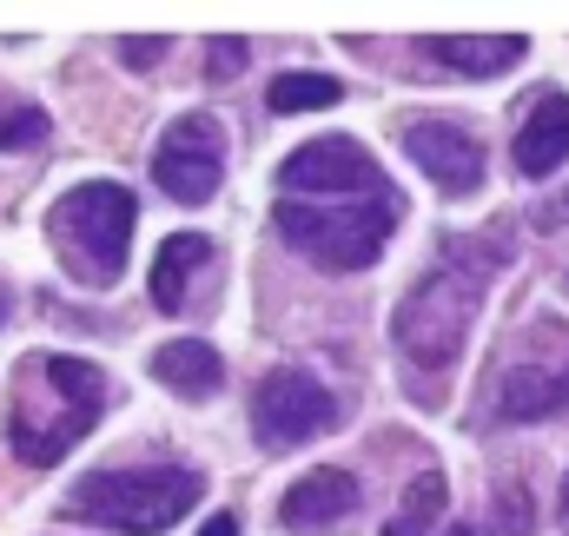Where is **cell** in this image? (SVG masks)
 Listing matches in <instances>:
<instances>
[{"label":"cell","mask_w":569,"mask_h":536,"mask_svg":"<svg viewBox=\"0 0 569 536\" xmlns=\"http://www.w3.org/2000/svg\"><path fill=\"white\" fill-rule=\"evenodd\" d=\"M107 410V371L87 358H60V351H33L13 371V410H7V444L20 464L47 470L60 464Z\"/></svg>","instance_id":"obj_1"},{"label":"cell","mask_w":569,"mask_h":536,"mask_svg":"<svg viewBox=\"0 0 569 536\" xmlns=\"http://www.w3.org/2000/svg\"><path fill=\"white\" fill-rule=\"evenodd\" d=\"M199 497H206V484L192 470H172V464H152V470H93V477L73 484L67 517L120 530V536H159V530H172Z\"/></svg>","instance_id":"obj_2"},{"label":"cell","mask_w":569,"mask_h":536,"mask_svg":"<svg viewBox=\"0 0 569 536\" xmlns=\"http://www.w3.org/2000/svg\"><path fill=\"white\" fill-rule=\"evenodd\" d=\"M272 226L284 232L291 252H305L311 266L325 271H365L391 226H398V199L391 192H371V199H279L272 206Z\"/></svg>","instance_id":"obj_3"},{"label":"cell","mask_w":569,"mask_h":536,"mask_svg":"<svg viewBox=\"0 0 569 536\" xmlns=\"http://www.w3.org/2000/svg\"><path fill=\"white\" fill-rule=\"evenodd\" d=\"M133 219H140L133 192L113 179H93V186H73L47 212V239L80 285H113L127 271V252H133Z\"/></svg>","instance_id":"obj_4"},{"label":"cell","mask_w":569,"mask_h":536,"mask_svg":"<svg viewBox=\"0 0 569 536\" xmlns=\"http://www.w3.org/2000/svg\"><path fill=\"white\" fill-rule=\"evenodd\" d=\"M477 305H483V278H477V271L437 266L425 285L398 305V318H391L398 358H405V365H418V371H443V365L463 351Z\"/></svg>","instance_id":"obj_5"},{"label":"cell","mask_w":569,"mask_h":536,"mask_svg":"<svg viewBox=\"0 0 569 536\" xmlns=\"http://www.w3.org/2000/svg\"><path fill=\"white\" fill-rule=\"evenodd\" d=\"M152 179H159L166 199L206 206V199L219 192V179H226V127H219L212 113L172 120L166 139H159V152H152Z\"/></svg>","instance_id":"obj_6"},{"label":"cell","mask_w":569,"mask_h":536,"mask_svg":"<svg viewBox=\"0 0 569 536\" xmlns=\"http://www.w3.org/2000/svg\"><path fill=\"white\" fill-rule=\"evenodd\" d=\"M279 186L284 199H371V192H391L378 159L358 146V139H311L298 146L291 159L279 166Z\"/></svg>","instance_id":"obj_7"},{"label":"cell","mask_w":569,"mask_h":536,"mask_svg":"<svg viewBox=\"0 0 569 536\" xmlns=\"http://www.w3.org/2000/svg\"><path fill=\"white\" fill-rule=\"evenodd\" d=\"M331 424H338V398L311 371H272L252 398V430H259L266 450H291V444H305Z\"/></svg>","instance_id":"obj_8"},{"label":"cell","mask_w":569,"mask_h":536,"mask_svg":"<svg viewBox=\"0 0 569 536\" xmlns=\"http://www.w3.org/2000/svg\"><path fill=\"white\" fill-rule=\"evenodd\" d=\"M405 152L425 166V179L437 192H450V199H463V192L483 186V146L457 120H411L405 127Z\"/></svg>","instance_id":"obj_9"},{"label":"cell","mask_w":569,"mask_h":536,"mask_svg":"<svg viewBox=\"0 0 569 536\" xmlns=\"http://www.w3.org/2000/svg\"><path fill=\"white\" fill-rule=\"evenodd\" d=\"M358 510V477L351 470H311L284 490L279 504V524L284 530H331Z\"/></svg>","instance_id":"obj_10"},{"label":"cell","mask_w":569,"mask_h":536,"mask_svg":"<svg viewBox=\"0 0 569 536\" xmlns=\"http://www.w3.org/2000/svg\"><path fill=\"white\" fill-rule=\"evenodd\" d=\"M563 159H569V93H543V100L523 113L517 172H523V179H550Z\"/></svg>","instance_id":"obj_11"},{"label":"cell","mask_w":569,"mask_h":536,"mask_svg":"<svg viewBox=\"0 0 569 536\" xmlns=\"http://www.w3.org/2000/svg\"><path fill=\"white\" fill-rule=\"evenodd\" d=\"M425 60L450 67V73H470V80H490V73L523 60V40L517 33H430Z\"/></svg>","instance_id":"obj_12"},{"label":"cell","mask_w":569,"mask_h":536,"mask_svg":"<svg viewBox=\"0 0 569 536\" xmlns=\"http://www.w3.org/2000/svg\"><path fill=\"white\" fill-rule=\"evenodd\" d=\"M152 378L172 385V391H186V398H212L226 385V358L206 338H172V345L152 351Z\"/></svg>","instance_id":"obj_13"},{"label":"cell","mask_w":569,"mask_h":536,"mask_svg":"<svg viewBox=\"0 0 569 536\" xmlns=\"http://www.w3.org/2000/svg\"><path fill=\"white\" fill-rule=\"evenodd\" d=\"M206 266H212V239L206 232H172L159 246V259H152V305L159 311H186L192 271H206Z\"/></svg>","instance_id":"obj_14"},{"label":"cell","mask_w":569,"mask_h":536,"mask_svg":"<svg viewBox=\"0 0 569 536\" xmlns=\"http://www.w3.org/2000/svg\"><path fill=\"white\" fill-rule=\"evenodd\" d=\"M569 404V365L557 371H510L503 378V398H497V417H550V410H563Z\"/></svg>","instance_id":"obj_15"},{"label":"cell","mask_w":569,"mask_h":536,"mask_svg":"<svg viewBox=\"0 0 569 536\" xmlns=\"http://www.w3.org/2000/svg\"><path fill=\"white\" fill-rule=\"evenodd\" d=\"M385 536H470V524H457L450 517V497H443V477L425 470L418 484H411V504H405V517H391Z\"/></svg>","instance_id":"obj_16"},{"label":"cell","mask_w":569,"mask_h":536,"mask_svg":"<svg viewBox=\"0 0 569 536\" xmlns=\"http://www.w3.org/2000/svg\"><path fill=\"white\" fill-rule=\"evenodd\" d=\"M266 107L272 113H311V107H338V80L325 73H279L266 87Z\"/></svg>","instance_id":"obj_17"},{"label":"cell","mask_w":569,"mask_h":536,"mask_svg":"<svg viewBox=\"0 0 569 536\" xmlns=\"http://www.w3.org/2000/svg\"><path fill=\"white\" fill-rule=\"evenodd\" d=\"M40 139H47V113L40 107H0V152L40 146Z\"/></svg>","instance_id":"obj_18"},{"label":"cell","mask_w":569,"mask_h":536,"mask_svg":"<svg viewBox=\"0 0 569 536\" xmlns=\"http://www.w3.org/2000/svg\"><path fill=\"white\" fill-rule=\"evenodd\" d=\"M239 60H246V47H239V40H212V80H232V73H239Z\"/></svg>","instance_id":"obj_19"},{"label":"cell","mask_w":569,"mask_h":536,"mask_svg":"<svg viewBox=\"0 0 569 536\" xmlns=\"http://www.w3.org/2000/svg\"><path fill=\"white\" fill-rule=\"evenodd\" d=\"M120 53H127L133 67H152V60L166 53V40H120Z\"/></svg>","instance_id":"obj_20"},{"label":"cell","mask_w":569,"mask_h":536,"mask_svg":"<svg viewBox=\"0 0 569 536\" xmlns=\"http://www.w3.org/2000/svg\"><path fill=\"white\" fill-rule=\"evenodd\" d=\"M199 536H239V524H232V517H212V524H206Z\"/></svg>","instance_id":"obj_21"},{"label":"cell","mask_w":569,"mask_h":536,"mask_svg":"<svg viewBox=\"0 0 569 536\" xmlns=\"http://www.w3.org/2000/svg\"><path fill=\"white\" fill-rule=\"evenodd\" d=\"M550 226H569V192L557 199V206H550Z\"/></svg>","instance_id":"obj_22"},{"label":"cell","mask_w":569,"mask_h":536,"mask_svg":"<svg viewBox=\"0 0 569 536\" xmlns=\"http://www.w3.org/2000/svg\"><path fill=\"white\" fill-rule=\"evenodd\" d=\"M563 536H569V484H563Z\"/></svg>","instance_id":"obj_23"},{"label":"cell","mask_w":569,"mask_h":536,"mask_svg":"<svg viewBox=\"0 0 569 536\" xmlns=\"http://www.w3.org/2000/svg\"><path fill=\"white\" fill-rule=\"evenodd\" d=\"M0 318H7V291H0Z\"/></svg>","instance_id":"obj_24"}]
</instances>
